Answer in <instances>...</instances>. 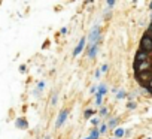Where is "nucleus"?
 I'll return each instance as SVG.
<instances>
[{
    "instance_id": "obj_15",
    "label": "nucleus",
    "mask_w": 152,
    "mask_h": 139,
    "mask_svg": "<svg viewBox=\"0 0 152 139\" xmlns=\"http://www.w3.org/2000/svg\"><path fill=\"white\" fill-rule=\"evenodd\" d=\"M101 100H103V96L100 94V93H96V105H97V106L101 105Z\"/></svg>"
},
{
    "instance_id": "obj_27",
    "label": "nucleus",
    "mask_w": 152,
    "mask_h": 139,
    "mask_svg": "<svg viewBox=\"0 0 152 139\" xmlns=\"http://www.w3.org/2000/svg\"><path fill=\"white\" fill-rule=\"evenodd\" d=\"M100 75H101L100 69H97V71H96V73H94V76H96V78H100Z\"/></svg>"
},
{
    "instance_id": "obj_22",
    "label": "nucleus",
    "mask_w": 152,
    "mask_h": 139,
    "mask_svg": "<svg viewBox=\"0 0 152 139\" xmlns=\"http://www.w3.org/2000/svg\"><path fill=\"white\" fill-rule=\"evenodd\" d=\"M91 124L93 126H98L100 124V118H91Z\"/></svg>"
},
{
    "instance_id": "obj_30",
    "label": "nucleus",
    "mask_w": 152,
    "mask_h": 139,
    "mask_svg": "<svg viewBox=\"0 0 152 139\" xmlns=\"http://www.w3.org/2000/svg\"><path fill=\"white\" fill-rule=\"evenodd\" d=\"M146 88H149V90H152V79L149 81V84H148V87H146Z\"/></svg>"
},
{
    "instance_id": "obj_36",
    "label": "nucleus",
    "mask_w": 152,
    "mask_h": 139,
    "mask_svg": "<svg viewBox=\"0 0 152 139\" xmlns=\"http://www.w3.org/2000/svg\"><path fill=\"white\" fill-rule=\"evenodd\" d=\"M46 139H51V138H46Z\"/></svg>"
},
{
    "instance_id": "obj_29",
    "label": "nucleus",
    "mask_w": 152,
    "mask_h": 139,
    "mask_svg": "<svg viewBox=\"0 0 152 139\" xmlns=\"http://www.w3.org/2000/svg\"><path fill=\"white\" fill-rule=\"evenodd\" d=\"M60 33H61V35H64V33H67V29H66V27H63V29L60 30Z\"/></svg>"
},
{
    "instance_id": "obj_9",
    "label": "nucleus",
    "mask_w": 152,
    "mask_h": 139,
    "mask_svg": "<svg viewBox=\"0 0 152 139\" xmlns=\"http://www.w3.org/2000/svg\"><path fill=\"white\" fill-rule=\"evenodd\" d=\"M15 126H16V127H21V129H27L29 124H27V121H26L24 118H18V120L15 121Z\"/></svg>"
},
{
    "instance_id": "obj_8",
    "label": "nucleus",
    "mask_w": 152,
    "mask_h": 139,
    "mask_svg": "<svg viewBox=\"0 0 152 139\" xmlns=\"http://www.w3.org/2000/svg\"><path fill=\"white\" fill-rule=\"evenodd\" d=\"M98 48H100L98 45H91V46H88V57H90V58H96V55H97V53H98Z\"/></svg>"
},
{
    "instance_id": "obj_10",
    "label": "nucleus",
    "mask_w": 152,
    "mask_h": 139,
    "mask_svg": "<svg viewBox=\"0 0 152 139\" xmlns=\"http://www.w3.org/2000/svg\"><path fill=\"white\" fill-rule=\"evenodd\" d=\"M113 135H115V138H116V139H119V138L125 136V130L118 127V129H115V130H113Z\"/></svg>"
},
{
    "instance_id": "obj_32",
    "label": "nucleus",
    "mask_w": 152,
    "mask_h": 139,
    "mask_svg": "<svg viewBox=\"0 0 152 139\" xmlns=\"http://www.w3.org/2000/svg\"><path fill=\"white\" fill-rule=\"evenodd\" d=\"M149 8H151V11H152V2H151V3H149Z\"/></svg>"
},
{
    "instance_id": "obj_17",
    "label": "nucleus",
    "mask_w": 152,
    "mask_h": 139,
    "mask_svg": "<svg viewBox=\"0 0 152 139\" xmlns=\"http://www.w3.org/2000/svg\"><path fill=\"white\" fill-rule=\"evenodd\" d=\"M93 114H94V111H93V109H85V112H83V117H85V118H90Z\"/></svg>"
},
{
    "instance_id": "obj_28",
    "label": "nucleus",
    "mask_w": 152,
    "mask_h": 139,
    "mask_svg": "<svg viewBox=\"0 0 152 139\" xmlns=\"http://www.w3.org/2000/svg\"><path fill=\"white\" fill-rule=\"evenodd\" d=\"M19 71H21V72H26V66L21 64V66H19Z\"/></svg>"
},
{
    "instance_id": "obj_34",
    "label": "nucleus",
    "mask_w": 152,
    "mask_h": 139,
    "mask_svg": "<svg viewBox=\"0 0 152 139\" xmlns=\"http://www.w3.org/2000/svg\"><path fill=\"white\" fill-rule=\"evenodd\" d=\"M151 94H152V90H151Z\"/></svg>"
},
{
    "instance_id": "obj_24",
    "label": "nucleus",
    "mask_w": 152,
    "mask_h": 139,
    "mask_svg": "<svg viewBox=\"0 0 152 139\" xmlns=\"http://www.w3.org/2000/svg\"><path fill=\"white\" fill-rule=\"evenodd\" d=\"M145 35H146L151 40H152V30H146V32H145Z\"/></svg>"
},
{
    "instance_id": "obj_31",
    "label": "nucleus",
    "mask_w": 152,
    "mask_h": 139,
    "mask_svg": "<svg viewBox=\"0 0 152 139\" xmlns=\"http://www.w3.org/2000/svg\"><path fill=\"white\" fill-rule=\"evenodd\" d=\"M131 135V130H125V136H130Z\"/></svg>"
},
{
    "instance_id": "obj_21",
    "label": "nucleus",
    "mask_w": 152,
    "mask_h": 139,
    "mask_svg": "<svg viewBox=\"0 0 152 139\" xmlns=\"http://www.w3.org/2000/svg\"><path fill=\"white\" fill-rule=\"evenodd\" d=\"M127 108L133 111V109H136V103H134V102H128V105H127Z\"/></svg>"
},
{
    "instance_id": "obj_1",
    "label": "nucleus",
    "mask_w": 152,
    "mask_h": 139,
    "mask_svg": "<svg viewBox=\"0 0 152 139\" xmlns=\"http://www.w3.org/2000/svg\"><path fill=\"white\" fill-rule=\"evenodd\" d=\"M133 69H134V73H143V72L152 71V60H148V61H143V63L134 61Z\"/></svg>"
},
{
    "instance_id": "obj_35",
    "label": "nucleus",
    "mask_w": 152,
    "mask_h": 139,
    "mask_svg": "<svg viewBox=\"0 0 152 139\" xmlns=\"http://www.w3.org/2000/svg\"><path fill=\"white\" fill-rule=\"evenodd\" d=\"M112 139H116V138H112Z\"/></svg>"
},
{
    "instance_id": "obj_5",
    "label": "nucleus",
    "mask_w": 152,
    "mask_h": 139,
    "mask_svg": "<svg viewBox=\"0 0 152 139\" xmlns=\"http://www.w3.org/2000/svg\"><path fill=\"white\" fill-rule=\"evenodd\" d=\"M67 117H69V111L67 109H63L61 112H60V115L57 117V121H55V127L58 129V127H61L63 124H64V121L67 120Z\"/></svg>"
},
{
    "instance_id": "obj_4",
    "label": "nucleus",
    "mask_w": 152,
    "mask_h": 139,
    "mask_svg": "<svg viewBox=\"0 0 152 139\" xmlns=\"http://www.w3.org/2000/svg\"><path fill=\"white\" fill-rule=\"evenodd\" d=\"M140 50H142V51H146V53H149V54H152V40H151L146 35H143L142 39H140Z\"/></svg>"
},
{
    "instance_id": "obj_3",
    "label": "nucleus",
    "mask_w": 152,
    "mask_h": 139,
    "mask_svg": "<svg viewBox=\"0 0 152 139\" xmlns=\"http://www.w3.org/2000/svg\"><path fill=\"white\" fill-rule=\"evenodd\" d=\"M134 78L140 85L148 87L149 81L152 79V71H148V72H143V73H134Z\"/></svg>"
},
{
    "instance_id": "obj_26",
    "label": "nucleus",
    "mask_w": 152,
    "mask_h": 139,
    "mask_svg": "<svg viewBox=\"0 0 152 139\" xmlns=\"http://www.w3.org/2000/svg\"><path fill=\"white\" fill-rule=\"evenodd\" d=\"M107 6H109V8H113V6H115V2H113V0H109V2H107Z\"/></svg>"
},
{
    "instance_id": "obj_12",
    "label": "nucleus",
    "mask_w": 152,
    "mask_h": 139,
    "mask_svg": "<svg viewBox=\"0 0 152 139\" xmlns=\"http://www.w3.org/2000/svg\"><path fill=\"white\" fill-rule=\"evenodd\" d=\"M118 123H119V120H118V118H111V121H109V124H107V127H111V129H116Z\"/></svg>"
},
{
    "instance_id": "obj_33",
    "label": "nucleus",
    "mask_w": 152,
    "mask_h": 139,
    "mask_svg": "<svg viewBox=\"0 0 152 139\" xmlns=\"http://www.w3.org/2000/svg\"><path fill=\"white\" fill-rule=\"evenodd\" d=\"M85 139H90V138H85Z\"/></svg>"
},
{
    "instance_id": "obj_11",
    "label": "nucleus",
    "mask_w": 152,
    "mask_h": 139,
    "mask_svg": "<svg viewBox=\"0 0 152 139\" xmlns=\"http://www.w3.org/2000/svg\"><path fill=\"white\" fill-rule=\"evenodd\" d=\"M98 136H100V132H98V129H93L91 130V133H90V139H98Z\"/></svg>"
},
{
    "instance_id": "obj_23",
    "label": "nucleus",
    "mask_w": 152,
    "mask_h": 139,
    "mask_svg": "<svg viewBox=\"0 0 152 139\" xmlns=\"http://www.w3.org/2000/svg\"><path fill=\"white\" fill-rule=\"evenodd\" d=\"M107 69H109V66H107V64H103V66L100 67V72L104 73V72H107Z\"/></svg>"
},
{
    "instance_id": "obj_19",
    "label": "nucleus",
    "mask_w": 152,
    "mask_h": 139,
    "mask_svg": "<svg viewBox=\"0 0 152 139\" xmlns=\"http://www.w3.org/2000/svg\"><path fill=\"white\" fill-rule=\"evenodd\" d=\"M107 114H109V109H107V108H101L100 109V117H106Z\"/></svg>"
},
{
    "instance_id": "obj_6",
    "label": "nucleus",
    "mask_w": 152,
    "mask_h": 139,
    "mask_svg": "<svg viewBox=\"0 0 152 139\" xmlns=\"http://www.w3.org/2000/svg\"><path fill=\"white\" fill-rule=\"evenodd\" d=\"M148 60H151V54H149V53L142 51V50H139V51L136 53V58H134V61L143 63V61H148Z\"/></svg>"
},
{
    "instance_id": "obj_16",
    "label": "nucleus",
    "mask_w": 152,
    "mask_h": 139,
    "mask_svg": "<svg viewBox=\"0 0 152 139\" xmlns=\"http://www.w3.org/2000/svg\"><path fill=\"white\" fill-rule=\"evenodd\" d=\"M57 102H58V94H57V93H54V94H52V99H51V106H55Z\"/></svg>"
},
{
    "instance_id": "obj_13",
    "label": "nucleus",
    "mask_w": 152,
    "mask_h": 139,
    "mask_svg": "<svg viewBox=\"0 0 152 139\" xmlns=\"http://www.w3.org/2000/svg\"><path fill=\"white\" fill-rule=\"evenodd\" d=\"M97 93H100L101 96H104L106 93H107V87H106L104 84H100V85H98V90H97Z\"/></svg>"
},
{
    "instance_id": "obj_20",
    "label": "nucleus",
    "mask_w": 152,
    "mask_h": 139,
    "mask_svg": "<svg viewBox=\"0 0 152 139\" xmlns=\"http://www.w3.org/2000/svg\"><path fill=\"white\" fill-rule=\"evenodd\" d=\"M43 88H45V81H39V82H37V90L42 91Z\"/></svg>"
},
{
    "instance_id": "obj_14",
    "label": "nucleus",
    "mask_w": 152,
    "mask_h": 139,
    "mask_svg": "<svg viewBox=\"0 0 152 139\" xmlns=\"http://www.w3.org/2000/svg\"><path fill=\"white\" fill-rule=\"evenodd\" d=\"M127 96H128V94H127V93H125L124 90H121V91H118V93H116V99H118V100H121V99H125Z\"/></svg>"
},
{
    "instance_id": "obj_7",
    "label": "nucleus",
    "mask_w": 152,
    "mask_h": 139,
    "mask_svg": "<svg viewBox=\"0 0 152 139\" xmlns=\"http://www.w3.org/2000/svg\"><path fill=\"white\" fill-rule=\"evenodd\" d=\"M85 42H86V37H81V40H79L78 45H76V48L73 50V57H78V55L83 51V48H85Z\"/></svg>"
},
{
    "instance_id": "obj_25",
    "label": "nucleus",
    "mask_w": 152,
    "mask_h": 139,
    "mask_svg": "<svg viewBox=\"0 0 152 139\" xmlns=\"http://www.w3.org/2000/svg\"><path fill=\"white\" fill-rule=\"evenodd\" d=\"M97 88H98L97 85H93V87L90 88V91H91V94H93V93H97Z\"/></svg>"
},
{
    "instance_id": "obj_18",
    "label": "nucleus",
    "mask_w": 152,
    "mask_h": 139,
    "mask_svg": "<svg viewBox=\"0 0 152 139\" xmlns=\"http://www.w3.org/2000/svg\"><path fill=\"white\" fill-rule=\"evenodd\" d=\"M107 129H109V127H107V124H106V123H103V124L100 126L98 132H100V133H106V132H107Z\"/></svg>"
},
{
    "instance_id": "obj_2",
    "label": "nucleus",
    "mask_w": 152,
    "mask_h": 139,
    "mask_svg": "<svg viewBox=\"0 0 152 139\" xmlns=\"http://www.w3.org/2000/svg\"><path fill=\"white\" fill-rule=\"evenodd\" d=\"M88 40H90V46L91 45H98L100 40H101V35H100V27L98 26H94L88 35Z\"/></svg>"
}]
</instances>
